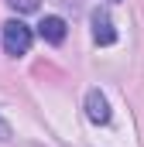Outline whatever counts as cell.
Instances as JSON below:
<instances>
[{
	"label": "cell",
	"instance_id": "obj_1",
	"mask_svg": "<svg viewBox=\"0 0 144 147\" xmlns=\"http://www.w3.org/2000/svg\"><path fill=\"white\" fill-rule=\"evenodd\" d=\"M3 48H7V55H24L31 48V28L24 21H7L3 24Z\"/></svg>",
	"mask_w": 144,
	"mask_h": 147
},
{
	"label": "cell",
	"instance_id": "obj_2",
	"mask_svg": "<svg viewBox=\"0 0 144 147\" xmlns=\"http://www.w3.org/2000/svg\"><path fill=\"white\" fill-rule=\"evenodd\" d=\"M86 116L93 123H110V103H107V96L100 89H89V96H86Z\"/></svg>",
	"mask_w": 144,
	"mask_h": 147
},
{
	"label": "cell",
	"instance_id": "obj_4",
	"mask_svg": "<svg viewBox=\"0 0 144 147\" xmlns=\"http://www.w3.org/2000/svg\"><path fill=\"white\" fill-rule=\"evenodd\" d=\"M93 38H96V45H113L117 41V31H113V21H110L107 14H93Z\"/></svg>",
	"mask_w": 144,
	"mask_h": 147
},
{
	"label": "cell",
	"instance_id": "obj_3",
	"mask_svg": "<svg viewBox=\"0 0 144 147\" xmlns=\"http://www.w3.org/2000/svg\"><path fill=\"white\" fill-rule=\"evenodd\" d=\"M38 34L45 38L48 45H62V41H65V21L52 14V17H45V21L38 24Z\"/></svg>",
	"mask_w": 144,
	"mask_h": 147
},
{
	"label": "cell",
	"instance_id": "obj_6",
	"mask_svg": "<svg viewBox=\"0 0 144 147\" xmlns=\"http://www.w3.org/2000/svg\"><path fill=\"white\" fill-rule=\"evenodd\" d=\"M7 137H10V127H7V123L0 120V140H7Z\"/></svg>",
	"mask_w": 144,
	"mask_h": 147
},
{
	"label": "cell",
	"instance_id": "obj_5",
	"mask_svg": "<svg viewBox=\"0 0 144 147\" xmlns=\"http://www.w3.org/2000/svg\"><path fill=\"white\" fill-rule=\"evenodd\" d=\"M7 3H10L17 14H35L38 10V0H7Z\"/></svg>",
	"mask_w": 144,
	"mask_h": 147
}]
</instances>
